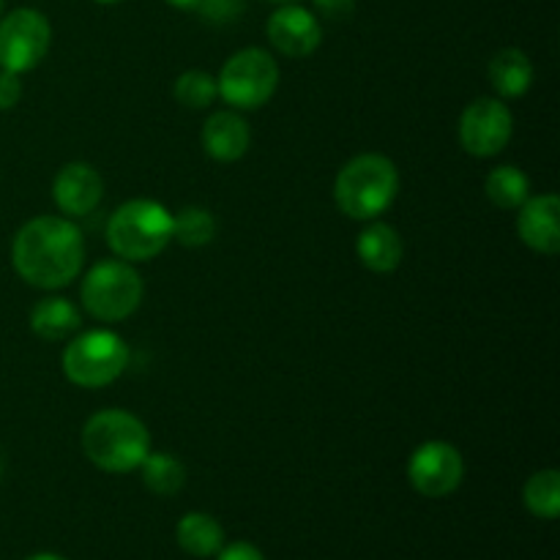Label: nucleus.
<instances>
[{
	"label": "nucleus",
	"mask_w": 560,
	"mask_h": 560,
	"mask_svg": "<svg viewBox=\"0 0 560 560\" xmlns=\"http://www.w3.org/2000/svg\"><path fill=\"white\" fill-rule=\"evenodd\" d=\"M355 255H359L361 266L370 268L372 273H394L402 266L405 241L397 228L372 219L355 238Z\"/></svg>",
	"instance_id": "obj_15"
},
{
	"label": "nucleus",
	"mask_w": 560,
	"mask_h": 560,
	"mask_svg": "<svg viewBox=\"0 0 560 560\" xmlns=\"http://www.w3.org/2000/svg\"><path fill=\"white\" fill-rule=\"evenodd\" d=\"M315 5L328 20H345L353 14V0H315Z\"/></svg>",
	"instance_id": "obj_27"
},
{
	"label": "nucleus",
	"mask_w": 560,
	"mask_h": 560,
	"mask_svg": "<svg viewBox=\"0 0 560 560\" xmlns=\"http://www.w3.org/2000/svg\"><path fill=\"white\" fill-rule=\"evenodd\" d=\"M266 33L271 47L284 58H310L323 42L320 20L301 3L279 5L268 16Z\"/></svg>",
	"instance_id": "obj_11"
},
{
	"label": "nucleus",
	"mask_w": 560,
	"mask_h": 560,
	"mask_svg": "<svg viewBox=\"0 0 560 560\" xmlns=\"http://www.w3.org/2000/svg\"><path fill=\"white\" fill-rule=\"evenodd\" d=\"M517 235L536 255L552 257L560 252V200L558 195L528 197L517 208Z\"/></svg>",
	"instance_id": "obj_13"
},
{
	"label": "nucleus",
	"mask_w": 560,
	"mask_h": 560,
	"mask_svg": "<svg viewBox=\"0 0 560 560\" xmlns=\"http://www.w3.org/2000/svg\"><path fill=\"white\" fill-rule=\"evenodd\" d=\"M142 485L159 498H173L184 490L186 468L175 454L167 452H148V457L140 463Z\"/></svg>",
	"instance_id": "obj_19"
},
{
	"label": "nucleus",
	"mask_w": 560,
	"mask_h": 560,
	"mask_svg": "<svg viewBox=\"0 0 560 560\" xmlns=\"http://www.w3.org/2000/svg\"><path fill=\"white\" fill-rule=\"evenodd\" d=\"M523 501L539 520H556L560 514V474L556 468L539 470L525 481Z\"/></svg>",
	"instance_id": "obj_22"
},
{
	"label": "nucleus",
	"mask_w": 560,
	"mask_h": 560,
	"mask_svg": "<svg viewBox=\"0 0 560 560\" xmlns=\"http://www.w3.org/2000/svg\"><path fill=\"white\" fill-rule=\"evenodd\" d=\"M107 244L118 260H153L173 244V213L145 197L124 202L107 219Z\"/></svg>",
	"instance_id": "obj_4"
},
{
	"label": "nucleus",
	"mask_w": 560,
	"mask_h": 560,
	"mask_svg": "<svg viewBox=\"0 0 560 560\" xmlns=\"http://www.w3.org/2000/svg\"><path fill=\"white\" fill-rule=\"evenodd\" d=\"M11 266L31 288L60 290L85 266V238L69 217H36L14 235Z\"/></svg>",
	"instance_id": "obj_1"
},
{
	"label": "nucleus",
	"mask_w": 560,
	"mask_h": 560,
	"mask_svg": "<svg viewBox=\"0 0 560 560\" xmlns=\"http://www.w3.org/2000/svg\"><path fill=\"white\" fill-rule=\"evenodd\" d=\"M140 273L126 260H102L85 273L80 288L82 306L102 323H120L135 315L142 304Z\"/></svg>",
	"instance_id": "obj_6"
},
{
	"label": "nucleus",
	"mask_w": 560,
	"mask_h": 560,
	"mask_svg": "<svg viewBox=\"0 0 560 560\" xmlns=\"http://www.w3.org/2000/svg\"><path fill=\"white\" fill-rule=\"evenodd\" d=\"M459 145L476 159H492L512 142L514 115L503 98L481 96L459 115Z\"/></svg>",
	"instance_id": "obj_9"
},
{
	"label": "nucleus",
	"mask_w": 560,
	"mask_h": 560,
	"mask_svg": "<svg viewBox=\"0 0 560 560\" xmlns=\"http://www.w3.org/2000/svg\"><path fill=\"white\" fill-rule=\"evenodd\" d=\"M0 476H3V457H0Z\"/></svg>",
	"instance_id": "obj_32"
},
{
	"label": "nucleus",
	"mask_w": 560,
	"mask_h": 560,
	"mask_svg": "<svg viewBox=\"0 0 560 560\" xmlns=\"http://www.w3.org/2000/svg\"><path fill=\"white\" fill-rule=\"evenodd\" d=\"M93 3H98V5H115V3H120V0H93Z\"/></svg>",
	"instance_id": "obj_30"
},
{
	"label": "nucleus",
	"mask_w": 560,
	"mask_h": 560,
	"mask_svg": "<svg viewBox=\"0 0 560 560\" xmlns=\"http://www.w3.org/2000/svg\"><path fill=\"white\" fill-rule=\"evenodd\" d=\"M82 326V315L69 299L47 295L31 310V331L44 342H63L71 339Z\"/></svg>",
	"instance_id": "obj_17"
},
{
	"label": "nucleus",
	"mask_w": 560,
	"mask_h": 560,
	"mask_svg": "<svg viewBox=\"0 0 560 560\" xmlns=\"http://www.w3.org/2000/svg\"><path fill=\"white\" fill-rule=\"evenodd\" d=\"M104 197V178L93 164L69 162L58 170L52 180V200L60 213L69 219H82L98 208Z\"/></svg>",
	"instance_id": "obj_12"
},
{
	"label": "nucleus",
	"mask_w": 560,
	"mask_h": 560,
	"mask_svg": "<svg viewBox=\"0 0 560 560\" xmlns=\"http://www.w3.org/2000/svg\"><path fill=\"white\" fill-rule=\"evenodd\" d=\"M246 9V0H200L197 11L211 25H230L238 20Z\"/></svg>",
	"instance_id": "obj_24"
},
{
	"label": "nucleus",
	"mask_w": 560,
	"mask_h": 560,
	"mask_svg": "<svg viewBox=\"0 0 560 560\" xmlns=\"http://www.w3.org/2000/svg\"><path fill=\"white\" fill-rule=\"evenodd\" d=\"M0 16H3V0H0Z\"/></svg>",
	"instance_id": "obj_33"
},
{
	"label": "nucleus",
	"mask_w": 560,
	"mask_h": 560,
	"mask_svg": "<svg viewBox=\"0 0 560 560\" xmlns=\"http://www.w3.org/2000/svg\"><path fill=\"white\" fill-rule=\"evenodd\" d=\"M397 195L399 170L383 153H359L334 178V202L355 222H372L386 213Z\"/></svg>",
	"instance_id": "obj_3"
},
{
	"label": "nucleus",
	"mask_w": 560,
	"mask_h": 560,
	"mask_svg": "<svg viewBox=\"0 0 560 560\" xmlns=\"http://www.w3.org/2000/svg\"><path fill=\"white\" fill-rule=\"evenodd\" d=\"M25 560H66L63 556H55V552H36V556L25 558Z\"/></svg>",
	"instance_id": "obj_29"
},
{
	"label": "nucleus",
	"mask_w": 560,
	"mask_h": 560,
	"mask_svg": "<svg viewBox=\"0 0 560 560\" xmlns=\"http://www.w3.org/2000/svg\"><path fill=\"white\" fill-rule=\"evenodd\" d=\"M219 98L230 104V109L249 113L271 102L279 88V63L268 49L246 47L230 55L217 77Z\"/></svg>",
	"instance_id": "obj_7"
},
{
	"label": "nucleus",
	"mask_w": 560,
	"mask_h": 560,
	"mask_svg": "<svg viewBox=\"0 0 560 560\" xmlns=\"http://www.w3.org/2000/svg\"><path fill=\"white\" fill-rule=\"evenodd\" d=\"M129 366V345L109 328L77 331L63 350V375L80 388H104Z\"/></svg>",
	"instance_id": "obj_5"
},
{
	"label": "nucleus",
	"mask_w": 560,
	"mask_h": 560,
	"mask_svg": "<svg viewBox=\"0 0 560 560\" xmlns=\"http://www.w3.org/2000/svg\"><path fill=\"white\" fill-rule=\"evenodd\" d=\"M20 98H22L20 74L0 69V113H5V109H14L16 104H20Z\"/></svg>",
	"instance_id": "obj_25"
},
{
	"label": "nucleus",
	"mask_w": 560,
	"mask_h": 560,
	"mask_svg": "<svg viewBox=\"0 0 560 560\" xmlns=\"http://www.w3.org/2000/svg\"><path fill=\"white\" fill-rule=\"evenodd\" d=\"M175 539L184 552L195 558H217L224 547V528L217 517L202 512H189L178 520Z\"/></svg>",
	"instance_id": "obj_18"
},
{
	"label": "nucleus",
	"mask_w": 560,
	"mask_h": 560,
	"mask_svg": "<svg viewBox=\"0 0 560 560\" xmlns=\"http://www.w3.org/2000/svg\"><path fill=\"white\" fill-rule=\"evenodd\" d=\"M217 560H266V556L249 541H233V545H224L219 550Z\"/></svg>",
	"instance_id": "obj_26"
},
{
	"label": "nucleus",
	"mask_w": 560,
	"mask_h": 560,
	"mask_svg": "<svg viewBox=\"0 0 560 560\" xmlns=\"http://www.w3.org/2000/svg\"><path fill=\"white\" fill-rule=\"evenodd\" d=\"M217 238V219L208 208L186 206L173 213V241L186 249H200Z\"/></svg>",
	"instance_id": "obj_21"
},
{
	"label": "nucleus",
	"mask_w": 560,
	"mask_h": 560,
	"mask_svg": "<svg viewBox=\"0 0 560 560\" xmlns=\"http://www.w3.org/2000/svg\"><path fill=\"white\" fill-rule=\"evenodd\" d=\"M271 3H279V5H290V3H301V0H271Z\"/></svg>",
	"instance_id": "obj_31"
},
{
	"label": "nucleus",
	"mask_w": 560,
	"mask_h": 560,
	"mask_svg": "<svg viewBox=\"0 0 560 560\" xmlns=\"http://www.w3.org/2000/svg\"><path fill=\"white\" fill-rule=\"evenodd\" d=\"M485 191L492 206L503 208V211H517L530 197V180L514 164H501V167H495L487 175Z\"/></svg>",
	"instance_id": "obj_20"
},
{
	"label": "nucleus",
	"mask_w": 560,
	"mask_h": 560,
	"mask_svg": "<svg viewBox=\"0 0 560 560\" xmlns=\"http://www.w3.org/2000/svg\"><path fill=\"white\" fill-rule=\"evenodd\" d=\"M408 479L424 498H446L459 490L465 479V459L457 446L446 441H427L410 454Z\"/></svg>",
	"instance_id": "obj_10"
},
{
	"label": "nucleus",
	"mask_w": 560,
	"mask_h": 560,
	"mask_svg": "<svg viewBox=\"0 0 560 560\" xmlns=\"http://www.w3.org/2000/svg\"><path fill=\"white\" fill-rule=\"evenodd\" d=\"M82 454L104 474H131L151 452L145 421L120 408L93 413L80 432Z\"/></svg>",
	"instance_id": "obj_2"
},
{
	"label": "nucleus",
	"mask_w": 560,
	"mask_h": 560,
	"mask_svg": "<svg viewBox=\"0 0 560 560\" xmlns=\"http://www.w3.org/2000/svg\"><path fill=\"white\" fill-rule=\"evenodd\" d=\"M252 145V129L238 109H219L208 115L202 126V148L217 162L230 164L246 156Z\"/></svg>",
	"instance_id": "obj_14"
},
{
	"label": "nucleus",
	"mask_w": 560,
	"mask_h": 560,
	"mask_svg": "<svg viewBox=\"0 0 560 560\" xmlns=\"http://www.w3.org/2000/svg\"><path fill=\"white\" fill-rule=\"evenodd\" d=\"M52 25L36 9H14L0 16V69L27 74L49 52Z\"/></svg>",
	"instance_id": "obj_8"
},
{
	"label": "nucleus",
	"mask_w": 560,
	"mask_h": 560,
	"mask_svg": "<svg viewBox=\"0 0 560 560\" xmlns=\"http://www.w3.org/2000/svg\"><path fill=\"white\" fill-rule=\"evenodd\" d=\"M164 3H170L178 11H195L197 5H200V0H164Z\"/></svg>",
	"instance_id": "obj_28"
},
{
	"label": "nucleus",
	"mask_w": 560,
	"mask_h": 560,
	"mask_svg": "<svg viewBox=\"0 0 560 560\" xmlns=\"http://www.w3.org/2000/svg\"><path fill=\"white\" fill-rule=\"evenodd\" d=\"M173 96L186 109H208L219 98L217 77L202 69H189L175 80Z\"/></svg>",
	"instance_id": "obj_23"
},
{
	"label": "nucleus",
	"mask_w": 560,
	"mask_h": 560,
	"mask_svg": "<svg viewBox=\"0 0 560 560\" xmlns=\"http://www.w3.org/2000/svg\"><path fill=\"white\" fill-rule=\"evenodd\" d=\"M487 77H490V85L495 88L498 98H520L530 91L536 71L523 49L506 47L492 55Z\"/></svg>",
	"instance_id": "obj_16"
}]
</instances>
